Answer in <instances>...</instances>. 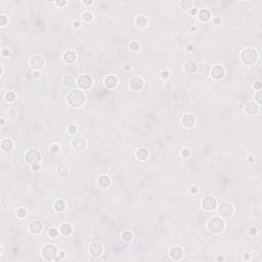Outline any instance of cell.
Here are the masks:
<instances>
[{
    "mask_svg": "<svg viewBox=\"0 0 262 262\" xmlns=\"http://www.w3.org/2000/svg\"><path fill=\"white\" fill-rule=\"evenodd\" d=\"M68 102L72 106H82L85 102V94L82 90H72L68 95Z\"/></svg>",
    "mask_w": 262,
    "mask_h": 262,
    "instance_id": "obj_1",
    "label": "cell"
},
{
    "mask_svg": "<svg viewBox=\"0 0 262 262\" xmlns=\"http://www.w3.org/2000/svg\"><path fill=\"white\" fill-rule=\"evenodd\" d=\"M241 59L246 65H254L258 61V53L253 48H245L241 53Z\"/></svg>",
    "mask_w": 262,
    "mask_h": 262,
    "instance_id": "obj_2",
    "label": "cell"
},
{
    "mask_svg": "<svg viewBox=\"0 0 262 262\" xmlns=\"http://www.w3.org/2000/svg\"><path fill=\"white\" fill-rule=\"evenodd\" d=\"M224 226H225V224H224L223 219L218 216L211 218L208 222V230L211 232H213V234H219V232H221L224 230Z\"/></svg>",
    "mask_w": 262,
    "mask_h": 262,
    "instance_id": "obj_3",
    "label": "cell"
},
{
    "mask_svg": "<svg viewBox=\"0 0 262 262\" xmlns=\"http://www.w3.org/2000/svg\"><path fill=\"white\" fill-rule=\"evenodd\" d=\"M40 161H41V154L36 149H30L26 153V162L28 164L35 166V165H39Z\"/></svg>",
    "mask_w": 262,
    "mask_h": 262,
    "instance_id": "obj_4",
    "label": "cell"
},
{
    "mask_svg": "<svg viewBox=\"0 0 262 262\" xmlns=\"http://www.w3.org/2000/svg\"><path fill=\"white\" fill-rule=\"evenodd\" d=\"M42 255L46 260H57V249L52 244H48L42 249Z\"/></svg>",
    "mask_w": 262,
    "mask_h": 262,
    "instance_id": "obj_5",
    "label": "cell"
},
{
    "mask_svg": "<svg viewBox=\"0 0 262 262\" xmlns=\"http://www.w3.org/2000/svg\"><path fill=\"white\" fill-rule=\"evenodd\" d=\"M234 212V206L230 203H223L220 205L219 207V213L222 217H225V218H230Z\"/></svg>",
    "mask_w": 262,
    "mask_h": 262,
    "instance_id": "obj_6",
    "label": "cell"
},
{
    "mask_svg": "<svg viewBox=\"0 0 262 262\" xmlns=\"http://www.w3.org/2000/svg\"><path fill=\"white\" fill-rule=\"evenodd\" d=\"M216 205H217L216 200H215L214 197H211V196L204 198L203 201H202V207L206 211H213L216 208Z\"/></svg>",
    "mask_w": 262,
    "mask_h": 262,
    "instance_id": "obj_7",
    "label": "cell"
},
{
    "mask_svg": "<svg viewBox=\"0 0 262 262\" xmlns=\"http://www.w3.org/2000/svg\"><path fill=\"white\" fill-rule=\"evenodd\" d=\"M104 253V247L100 243H93L89 246V254L93 257H100Z\"/></svg>",
    "mask_w": 262,
    "mask_h": 262,
    "instance_id": "obj_8",
    "label": "cell"
},
{
    "mask_svg": "<svg viewBox=\"0 0 262 262\" xmlns=\"http://www.w3.org/2000/svg\"><path fill=\"white\" fill-rule=\"evenodd\" d=\"M78 85L82 89H88L92 86V78L88 75H82L78 79Z\"/></svg>",
    "mask_w": 262,
    "mask_h": 262,
    "instance_id": "obj_9",
    "label": "cell"
},
{
    "mask_svg": "<svg viewBox=\"0 0 262 262\" xmlns=\"http://www.w3.org/2000/svg\"><path fill=\"white\" fill-rule=\"evenodd\" d=\"M225 75V71L221 66H214L211 70V77L215 80H221Z\"/></svg>",
    "mask_w": 262,
    "mask_h": 262,
    "instance_id": "obj_10",
    "label": "cell"
},
{
    "mask_svg": "<svg viewBox=\"0 0 262 262\" xmlns=\"http://www.w3.org/2000/svg\"><path fill=\"white\" fill-rule=\"evenodd\" d=\"M45 65V59H44L43 57L41 55H35L31 59V66H32L33 69L35 70H39L42 69Z\"/></svg>",
    "mask_w": 262,
    "mask_h": 262,
    "instance_id": "obj_11",
    "label": "cell"
},
{
    "mask_svg": "<svg viewBox=\"0 0 262 262\" xmlns=\"http://www.w3.org/2000/svg\"><path fill=\"white\" fill-rule=\"evenodd\" d=\"M29 230H30L31 234H40L42 232H43V225L40 221H31L30 224H29Z\"/></svg>",
    "mask_w": 262,
    "mask_h": 262,
    "instance_id": "obj_12",
    "label": "cell"
},
{
    "mask_svg": "<svg viewBox=\"0 0 262 262\" xmlns=\"http://www.w3.org/2000/svg\"><path fill=\"white\" fill-rule=\"evenodd\" d=\"M72 145H73V147L76 149V151L82 152V151H84V149H86L87 142L84 138H82V137H77V138H75L73 141H72Z\"/></svg>",
    "mask_w": 262,
    "mask_h": 262,
    "instance_id": "obj_13",
    "label": "cell"
},
{
    "mask_svg": "<svg viewBox=\"0 0 262 262\" xmlns=\"http://www.w3.org/2000/svg\"><path fill=\"white\" fill-rule=\"evenodd\" d=\"M245 110L249 115L254 116L259 112V104H256V102H249L246 104Z\"/></svg>",
    "mask_w": 262,
    "mask_h": 262,
    "instance_id": "obj_14",
    "label": "cell"
},
{
    "mask_svg": "<svg viewBox=\"0 0 262 262\" xmlns=\"http://www.w3.org/2000/svg\"><path fill=\"white\" fill-rule=\"evenodd\" d=\"M129 86L133 90H140L143 87V80L139 77H133L129 82Z\"/></svg>",
    "mask_w": 262,
    "mask_h": 262,
    "instance_id": "obj_15",
    "label": "cell"
},
{
    "mask_svg": "<svg viewBox=\"0 0 262 262\" xmlns=\"http://www.w3.org/2000/svg\"><path fill=\"white\" fill-rule=\"evenodd\" d=\"M169 256H170V258L173 260H180L182 257H183V251H182L181 248L174 247L170 250Z\"/></svg>",
    "mask_w": 262,
    "mask_h": 262,
    "instance_id": "obj_16",
    "label": "cell"
},
{
    "mask_svg": "<svg viewBox=\"0 0 262 262\" xmlns=\"http://www.w3.org/2000/svg\"><path fill=\"white\" fill-rule=\"evenodd\" d=\"M182 124H183L184 127L186 128H191L195 125V118H194L193 115L191 114H186V115L183 116L182 118Z\"/></svg>",
    "mask_w": 262,
    "mask_h": 262,
    "instance_id": "obj_17",
    "label": "cell"
},
{
    "mask_svg": "<svg viewBox=\"0 0 262 262\" xmlns=\"http://www.w3.org/2000/svg\"><path fill=\"white\" fill-rule=\"evenodd\" d=\"M104 85L108 88H115L118 85V79L113 75H110V76L104 78Z\"/></svg>",
    "mask_w": 262,
    "mask_h": 262,
    "instance_id": "obj_18",
    "label": "cell"
},
{
    "mask_svg": "<svg viewBox=\"0 0 262 262\" xmlns=\"http://www.w3.org/2000/svg\"><path fill=\"white\" fill-rule=\"evenodd\" d=\"M63 59H64V62H65L66 64H74L75 62H76L77 57H76V54H75V52L67 51V52L64 53Z\"/></svg>",
    "mask_w": 262,
    "mask_h": 262,
    "instance_id": "obj_19",
    "label": "cell"
},
{
    "mask_svg": "<svg viewBox=\"0 0 262 262\" xmlns=\"http://www.w3.org/2000/svg\"><path fill=\"white\" fill-rule=\"evenodd\" d=\"M198 17H199L200 21L206 23V22H208V21L211 19V13H210V11H209L208 9H202V10H200Z\"/></svg>",
    "mask_w": 262,
    "mask_h": 262,
    "instance_id": "obj_20",
    "label": "cell"
},
{
    "mask_svg": "<svg viewBox=\"0 0 262 262\" xmlns=\"http://www.w3.org/2000/svg\"><path fill=\"white\" fill-rule=\"evenodd\" d=\"M98 184H100V187H102V189H106V187H109V186L111 185L110 177L106 176V175L100 176V178H98Z\"/></svg>",
    "mask_w": 262,
    "mask_h": 262,
    "instance_id": "obj_21",
    "label": "cell"
},
{
    "mask_svg": "<svg viewBox=\"0 0 262 262\" xmlns=\"http://www.w3.org/2000/svg\"><path fill=\"white\" fill-rule=\"evenodd\" d=\"M1 149L4 151V152H10L11 149H13V142L11 139L5 138L2 140L1 142Z\"/></svg>",
    "mask_w": 262,
    "mask_h": 262,
    "instance_id": "obj_22",
    "label": "cell"
},
{
    "mask_svg": "<svg viewBox=\"0 0 262 262\" xmlns=\"http://www.w3.org/2000/svg\"><path fill=\"white\" fill-rule=\"evenodd\" d=\"M135 156L139 161H145L149 158V152L145 149H139L135 153Z\"/></svg>",
    "mask_w": 262,
    "mask_h": 262,
    "instance_id": "obj_23",
    "label": "cell"
},
{
    "mask_svg": "<svg viewBox=\"0 0 262 262\" xmlns=\"http://www.w3.org/2000/svg\"><path fill=\"white\" fill-rule=\"evenodd\" d=\"M53 208L55 211L57 212H62L66 209V203L63 201V200H57V201L54 202L53 204Z\"/></svg>",
    "mask_w": 262,
    "mask_h": 262,
    "instance_id": "obj_24",
    "label": "cell"
},
{
    "mask_svg": "<svg viewBox=\"0 0 262 262\" xmlns=\"http://www.w3.org/2000/svg\"><path fill=\"white\" fill-rule=\"evenodd\" d=\"M59 230H61V232L64 234V236H70V234H72V226L70 225L69 223H64V224H62L61 227H59Z\"/></svg>",
    "mask_w": 262,
    "mask_h": 262,
    "instance_id": "obj_25",
    "label": "cell"
},
{
    "mask_svg": "<svg viewBox=\"0 0 262 262\" xmlns=\"http://www.w3.org/2000/svg\"><path fill=\"white\" fill-rule=\"evenodd\" d=\"M135 24H136V26L139 27V28H144V27H147V17H143V15L137 17L136 20H135Z\"/></svg>",
    "mask_w": 262,
    "mask_h": 262,
    "instance_id": "obj_26",
    "label": "cell"
},
{
    "mask_svg": "<svg viewBox=\"0 0 262 262\" xmlns=\"http://www.w3.org/2000/svg\"><path fill=\"white\" fill-rule=\"evenodd\" d=\"M194 2L191 0H182L180 1V7H181L183 10H189V9L193 8Z\"/></svg>",
    "mask_w": 262,
    "mask_h": 262,
    "instance_id": "obj_27",
    "label": "cell"
},
{
    "mask_svg": "<svg viewBox=\"0 0 262 262\" xmlns=\"http://www.w3.org/2000/svg\"><path fill=\"white\" fill-rule=\"evenodd\" d=\"M184 70H185L186 73H194V72L197 71V65H196L194 62H189L186 63L185 66H184Z\"/></svg>",
    "mask_w": 262,
    "mask_h": 262,
    "instance_id": "obj_28",
    "label": "cell"
},
{
    "mask_svg": "<svg viewBox=\"0 0 262 262\" xmlns=\"http://www.w3.org/2000/svg\"><path fill=\"white\" fill-rule=\"evenodd\" d=\"M68 172H69V169H68V167L66 166V165L61 164L59 167H57V173H59L61 176H63V177L67 175Z\"/></svg>",
    "mask_w": 262,
    "mask_h": 262,
    "instance_id": "obj_29",
    "label": "cell"
},
{
    "mask_svg": "<svg viewBox=\"0 0 262 262\" xmlns=\"http://www.w3.org/2000/svg\"><path fill=\"white\" fill-rule=\"evenodd\" d=\"M63 83L65 85H67V86H71V85H73L74 83H75V79H74V77H72L71 75H67V76L64 77Z\"/></svg>",
    "mask_w": 262,
    "mask_h": 262,
    "instance_id": "obj_30",
    "label": "cell"
},
{
    "mask_svg": "<svg viewBox=\"0 0 262 262\" xmlns=\"http://www.w3.org/2000/svg\"><path fill=\"white\" fill-rule=\"evenodd\" d=\"M82 19H83V21H85L86 23H89L93 20V15L90 12V11H85V12H83V15H82Z\"/></svg>",
    "mask_w": 262,
    "mask_h": 262,
    "instance_id": "obj_31",
    "label": "cell"
},
{
    "mask_svg": "<svg viewBox=\"0 0 262 262\" xmlns=\"http://www.w3.org/2000/svg\"><path fill=\"white\" fill-rule=\"evenodd\" d=\"M122 236V240L125 241V242H130V241L132 240V234L130 232H124L123 234H121Z\"/></svg>",
    "mask_w": 262,
    "mask_h": 262,
    "instance_id": "obj_32",
    "label": "cell"
},
{
    "mask_svg": "<svg viewBox=\"0 0 262 262\" xmlns=\"http://www.w3.org/2000/svg\"><path fill=\"white\" fill-rule=\"evenodd\" d=\"M15 98H17V96H15V93L11 92V91L7 92L6 95H5V100H6V102H13L15 100Z\"/></svg>",
    "mask_w": 262,
    "mask_h": 262,
    "instance_id": "obj_33",
    "label": "cell"
},
{
    "mask_svg": "<svg viewBox=\"0 0 262 262\" xmlns=\"http://www.w3.org/2000/svg\"><path fill=\"white\" fill-rule=\"evenodd\" d=\"M17 217H20V218H25V217L27 216V211L25 210V209H23V208L17 209Z\"/></svg>",
    "mask_w": 262,
    "mask_h": 262,
    "instance_id": "obj_34",
    "label": "cell"
},
{
    "mask_svg": "<svg viewBox=\"0 0 262 262\" xmlns=\"http://www.w3.org/2000/svg\"><path fill=\"white\" fill-rule=\"evenodd\" d=\"M48 234H49V236H51V238H57V236H59V232H57V228H51V230H48Z\"/></svg>",
    "mask_w": 262,
    "mask_h": 262,
    "instance_id": "obj_35",
    "label": "cell"
},
{
    "mask_svg": "<svg viewBox=\"0 0 262 262\" xmlns=\"http://www.w3.org/2000/svg\"><path fill=\"white\" fill-rule=\"evenodd\" d=\"M68 131H69L70 134L74 135V134H76V133H77V131H78V128H77V126L71 125L69 128H68Z\"/></svg>",
    "mask_w": 262,
    "mask_h": 262,
    "instance_id": "obj_36",
    "label": "cell"
},
{
    "mask_svg": "<svg viewBox=\"0 0 262 262\" xmlns=\"http://www.w3.org/2000/svg\"><path fill=\"white\" fill-rule=\"evenodd\" d=\"M130 49L133 50V51H137V50L139 49V43L136 41L134 42H131V44H130Z\"/></svg>",
    "mask_w": 262,
    "mask_h": 262,
    "instance_id": "obj_37",
    "label": "cell"
},
{
    "mask_svg": "<svg viewBox=\"0 0 262 262\" xmlns=\"http://www.w3.org/2000/svg\"><path fill=\"white\" fill-rule=\"evenodd\" d=\"M8 22V21H7V17H5L4 15H0V25H1V26L2 27H4L5 25H6V23Z\"/></svg>",
    "mask_w": 262,
    "mask_h": 262,
    "instance_id": "obj_38",
    "label": "cell"
},
{
    "mask_svg": "<svg viewBox=\"0 0 262 262\" xmlns=\"http://www.w3.org/2000/svg\"><path fill=\"white\" fill-rule=\"evenodd\" d=\"M50 151H51V153H53V154H57V153H59V145L52 144L51 147H50Z\"/></svg>",
    "mask_w": 262,
    "mask_h": 262,
    "instance_id": "obj_39",
    "label": "cell"
},
{
    "mask_svg": "<svg viewBox=\"0 0 262 262\" xmlns=\"http://www.w3.org/2000/svg\"><path fill=\"white\" fill-rule=\"evenodd\" d=\"M9 170V165L7 164V163L3 162L2 164H1V171L2 172H7Z\"/></svg>",
    "mask_w": 262,
    "mask_h": 262,
    "instance_id": "obj_40",
    "label": "cell"
},
{
    "mask_svg": "<svg viewBox=\"0 0 262 262\" xmlns=\"http://www.w3.org/2000/svg\"><path fill=\"white\" fill-rule=\"evenodd\" d=\"M169 76H170V74L168 71H162V73H161V77H162L163 79L169 78Z\"/></svg>",
    "mask_w": 262,
    "mask_h": 262,
    "instance_id": "obj_41",
    "label": "cell"
},
{
    "mask_svg": "<svg viewBox=\"0 0 262 262\" xmlns=\"http://www.w3.org/2000/svg\"><path fill=\"white\" fill-rule=\"evenodd\" d=\"M261 94H262V92L259 90L257 93H256V95H255L256 100H257V102H258V104H261Z\"/></svg>",
    "mask_w": 262,
    "mask_h": 262,
    "instance_id": "obj_42",
    "label": "cell"
},
{
    "mask_svg": "<svg viewBox=\"0 0 262 262\" xmlns=\"http://www.w3.org/2000/svg\"><path fill=\"white\" fill-rule=\"evenodd\" d=\"M1 54H2V57H9V54H10V52H9L8 49H3L2 52H1Z\"/></svg>",
    "mask_w": 262,
    "mask_h": 262,
    "instance_id": "obj_43",
    "label": "cell"
},
{
    "mask_svg": "<svg viewBox=\"0 0 262 262\" xmlns=\"http://www.w3.org/2000/svg\"><path fill=\"white\" fill-rule=\"evenodd\" d=\"M181 155H182V157H183V158H187V157L189 156V149H183V151H182V153H181Z\"/></svg>",
    "mask_w": 262,
    "mask_h": 262,
    "instance_id": "obj_44",
    "label": "cell"
},
{
    "mask_svg": "<svg viewBox=\"0 0 262 262\" xmlns=\"http://www.w3.org/2000/svg\"><path fill=\"white\" fill-rule=\"evenodd\" d=\"M249 232L252 234V236H254V234H257V228H256V227H253V226H252V227H250Z\"/></svg>",
    "mask_w": 262,
    "mask_h": 262,
    "instance_id": "obj_45",
    "label": "cell"
},
{
    "mask_svg": "<svg viewBox=\"0 0 262 262\" xmlns=\"http://www.w3.org/2000/svg\"><path fill=\"white\" fill-rule=\"evenodd\" d=\"M57 5H59V6H64V5L67 4V1H57Z\"/></svg>",
    "mask_w": 262,
    "mask_h": 262,
    "instance_id": "obj_46",
    "label": "cell"
},
{
    "mask_svg": "<svg viewBox=\"0 0 262 262\" xmlns=\"http://www.w3.org/2000/svg\"><path fill=\"white\" fill-rule=\"evenodd\" d=\"M254 88L257 89V90H260V89H261V83H260V82H257L255 85H254Z\"/></svg>",
    "mask_w": 262,
    "mask_h": 262,
    "instance_id": "obj_47",
    "label": "cell"
},
{
    "mask_svg": "<svg viewBox=\"0 0 262 262\" xmlns=\"http://www.w3.org/2000/svg\"><path fill=\"white\" fill-rule=\"evenodd\" d=\"M198 191H199V189H198V187L197 186H193V187H191V191L193 194H197L198 193Z\"/></svg>",
    "mask_w": 262,
    "mask_h": 262,
    "instance_id": "obj_48",
    "label": "cell"
},
{
    "mask_svg": "<svg viewBox=\"0 0 262 262\" xmlns=\"http://www.w3.org/2000/svg\"><path fill=\"white\" fill-rule=\"evenodd\" d=\"M8 113L10 114V116H11V117H15V116L17 115V113H15V111H12V110H10V111H9Z\"/></svg>",
    "mask_w": 262,
    "mask_h": 262,
    "instance_id": "obj_49",
    "label": "cell"
},
{
    "mask_svg": "<svg viewBox=\"0 0 262 262\" xmlns=\"http://www.w3.org/2000/svg\"><path fill=\"white\" fill-rule=\"evenodd\" d=\"M39 169V165H35V166H32V170H38Z\"/></svg>",
    "mask_w": 262,
    "mask_h": 262,
    "instance_id": "obj_50",
    "label": "cell"
},
{
    "mask_svg": "<svg viewBox=\"0 0 262 262\" xmlns=\"http://www.w3.org/2000/svg\"><path fill=\"white\" fill-rule=\"evenodd\" d=\"M244 259H246V260H249V259H250V256H249V254H245V255H244Z\"/></svg>",
    "mask_w": 262,
    "mask_h": 262,
    "instance_id": "obj_51",
    "label": "cell"
},
{
    "mask_svg": "<svg viewBox=\"0 0 262 262\" xmlns=\"http://www.w3.org/2000/svg\"><path fill=\"white\" fill-rule=\"evenodd\" d=\"M33 74H34L33 76L36 77V78H38V77H39V73H38V72H35V73H33Z\"/></svg>",
    "mask_w": 262,
    "mask_h": 262,
    "instance_id": "obj_52",
    "label": "cell"
},
{
    "mask_svg": "<svg viewBox=\"0 0 262 262\" xmlns=\"http://www.w3.org/2000/svg\"><path fill=\"white\" fill-rule=\"evenodd\" d=\"M84 3H85V4H87V5H91L93 2H92V1H84Z\"/></svg>",
    "mask_w": 262,
    "mask_h": 262,
    "instance_id": "obj_53",
    "label": "cell"
},
{
    "mask_svg": "<svg viewBox=\"0 0 262 262\" xmlns=\"http://www.w3.org/2000/svg\"><path fill=\"white\" fill-rule=\"evenodd\" d=\"M214 23H215V24H216V25H218L219 23H220V20H219V19H215V20H214Z\"/></svg>",
    "mask_w": 262,
    "mask_h": 262,
    "instance_id": "obj_54",
    "label": "cell"
},
{
    "mask_svg": "<svg viewBox=\"0 0 262 262\" xmlns=\"http://www.w3.org/2000/svg\"><path fill=\"white\" fill-rule=\"evenodd\" d=\"M187 50H189V51H191V50H193V45L187 46Z\"/></svg>",
    "mask_w": 262,
    "mask_h": 262,
    "instance_id": "obj_55",
    "label": "cell"
},
{
    "mask_svg": "<svg viewBox=\"0 0 262 262\" xmlns=\"http://www.w3.org/2000/svg\"><path fill=\"white\" fill-rule=\"evenodd\" d=\"M4 124H5V121H4V119L2 118V119H1V125H4Z\"/></svg>",
    "mask_w": 262,
    "mask_h": 262,
    "instance_id": "obj_56",
    "label": "cell"
},
{
    "mask_svg": "<svg viewBox=\"0 0 262 262\" xmlns=\"http://www.w3.org/2000/svg\"><path fill=\"white\" fill-rule=\"evenodd\" d=\"M59 254H61V257H59V258H63L64 256H65V253H64V252H62V253H59Z\"/></svg>",
    "mask_w": 262,
    "mask_h": 262,
    "instance_id": "obj_57",
    "label": "cell"
},
{
    "mask_svg": "<svg viewBox=\"0 0 262 262\" xmlns=\"http://www.w3.org/2000/svg\"><path fill=\"white\" fill-rule=\"evenodd\" d=\"M75 26H76V27H79V26H80V25H79V23H75Z\"/></svg>",
    "mask_w": 262,
    "mask_h": 262,
    "instance_id": "obj_58",
    "label": "cell"
},
{
    "mask_svg": "<svg viewBox=\"0 0 262 262\" xmlns=\"http://www.w3.org/2000/svg\"><path fill=\"white\" fill-rule=\"evenodd\" d=\"M191 13H193V15H195V13H196V10H195V9H193V10H191Z\"/></svg>",
    "mask_w": 262,
    "mask_h": 262,
    "instance_id": "obj_59",
    "label": "cell"
}]
</instances>
